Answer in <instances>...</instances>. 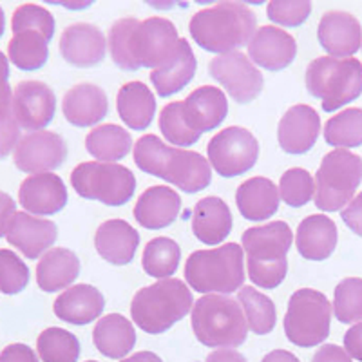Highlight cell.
<instances>
[{
    "label": "cell",
    "instance_id": "6da1fadb",
    "mask_svg": "<svg viewBox=\"0 0 362 362\" xmlns=\"http://www.w3.org/2000/svg\"><path fill=\"white\" fill-rule=\"evenodd\" d=\"M180 42L176 25L160 17L145 21L119 18L112 24L107 38L112 60L125 71L140 67H151L154 71L167 66L180 51Z\"/></svg>",
    "mask_w": 362,
    "mask_h": 362
},
{
    "label": "cell",
    "instance_id": "7a4b0ae2",
    "mask_svg": "<svg viewBox=\"0 0 362 362\" xmlns=\"http://www.w3.org/2000/svg\"><path fill=\"white\" fill-rule=\"evenodd\" d=\"M136 167L151 176L169 181L187 194L202 192L212 181L206 158L185 148L169 147L156 134H145L134 144Z\"/></svg>",
    "mask_w": 362,
    "mask_h": 362
},
{
    "label": "cell",
    "instance_id": "3957f363",
    "mask_svg": "<svg viewBox=\"0 0 362 362\" xmlns=\"http://www.w3.org/2000/svg\"><path fill=\"white\" fill-rule=\"evenodd\" d=\"M257 17L243 2H219L190 18L192 40L210 53H234L255 35Z\"/></svg>",
    "mask_w": 362,
    "mask_h": 362
},
{
    "label": "cell",
    "instance_id": "277c9868",
    "mask_svg": "<svg viewBox=\"0 0 362 362\" xmlns=\"http://www.w3.org/2000/svg\"><path fill=\"white\" fill-rule=\"evenodd\" d=\"M241 241L252 283L267 290L277 288L288 272L286 254L293 243L292 228L284 221L252 226L245 230Z\"/></svg>",
    "mask_w": 362,
    "mask_h": 362
},
{
    "label": "cell",
    "instance_id": "5b68a950",
    "mask_svg": "<svg viewBox=\"0 0 362 362\" xmlns=\"http://www.w3.org/2000/svg\"><path fill=\"white\" fill-rule=\"evenodd\" d=\"M192 312V293L180 279H161L138 290L132 297L131 315L136 326L160 335Z\"/></svg>",
    "mask_w": 362,
    "mask_h": 362
},
{
    "label": "cell",
    "instance_id": "8992f818",
    "mask_svg": "<svg viewBox=\"0 0 362 362\" xmlns=\"http://www.w3.org/2000/svg\"><path fill=\"white\" fill-rule=\"evenodd\" d=\"M194 335L209 348H238L247 341L248 325L239 303L221 293L199 297L190 312Z\"/></svg>",
    "mask_w": 362,
    "mask_h": 362
},
{
    "label": "cell",
    "instance_id": "52a82bcc",
    "mask_svg": "<svg viewBox=\"0 0 362 362\" xmlns=\"http://www.w3.org/2000/svg\"><path fill=\"white\" fill-rule=\"evenodd\" d=\"M185 279L205 296L235 292L245 283L243 248L226 243L214 250H196L185 263Z\"/></svg>",
    "mask_w": 362,
    "mask_h": 362
},
{
    "label": "cell",
    "instance_id": "ba28073f",
    "mask_svg": "<svg viewBox=\"0 0 362 362\" xmlns=\"http://www.w3.org/2000/svg\"><path fill=\"white\" fill-rule=\"evenodd\" d=\"M306 89L326 112L337 111L362 95V64L357 58H315L306 69Z\"/></svg>",
    "mask_w": 362,
    "mask_h": 362
},
{
    "label": "cell",
    "instance_id": "9c48e42d",
    "mask_svg": "<svg viewBox=\"0 0 362 362\" xmlns=\"http://www.w3.org/2000/svg\"><path fill=\"white\" fill-rule=\"evenodd\" d=\"M361 183L362 158L346 148H335L322 158L315 174V206L325 212L342 210L351 202Z\"/></svg>",
    "mask_w": 362,
    "mask_h": 362
},
{
    "label": "cell",
    "instance_id": "30bf717a",
    "mask_svg": "<svg viewBox=\"0 0 362 362\" xmlns=\"http://www.w3.org/2000/svg\"><path fill=\"white\" fill-rule=\"evenodd\" d=\"M334 308L325 293L300 288L292 293L284 315V334L300 348L319 346L328 339Z\"/></svg>",
    "mask_w": 362,
    "mask_h": 362
},
{
    "label": "cell",
    "instance_id": "8fae6325",
    "mask_svg": "<svg viewBox=\"0 0 362 362\" xmlns=\"http://www.w3.org/2000/svg\"><path fill=\"white\" fill-rule=\"evenodd\" d=\"M71 185L83 199L122 206L134 196L136 177L124 165L86 161L71 173Z\"/></svg>",
    "mask_w": 362,
    "mask_h": 362
},
{
    "label": "cell",
    "instance_id": "7c38bea8",
    "mask_svg": "<svg viewBox=\"0 0 362 362\" xmlns=\"http://www.w3.org/2000/svg\"><path fill=\"white\" fill-rule=\"evenodd\" d=\"M210 167L223 177H235L250 170L259 158V144L248 129L226 127L209 141Z\"/></svg>",
    "mask_w": 362,
    "mask_h": 362
},
{
    "label": "cell",
    "instance_id": "4fadbf2b",
    "mask_svg": "<svg viewBox=\"0 0 362 362\" xmlns=\"http://www.w3.org/2000/svg\"><path fill=\"white\" fill-rule=\"evenodd\" d=\"M209 73L238 103L254 102L263 90V74L241 51L216 57Z\"/></svg>",
    "mask_w": 362,
    "mask_h": 362
},
{
    "label": "cell",
    "instance_id": "5bb4252c",
    "mask_svg": "<svg viewBox=\"0 0 362 362\" xmlns=\"http://www.w3.org/2000/svg\"><path fill=\"white\" fill-rule=\"evenodd\" d=\"M67 158V145L64 138L51 131H35L22 136L13 151V161L17 169L28 174H44L58 169Z\"/></svg>",
    "mask_w": 362,
    "mask_h": 362
},
{
    "label": "cell",
    "instance_id": "9a60e30c",
    "mask_svg": "<svg viewBox=\"0 0 362 362\" xmlns=\"http://www.w3.org/2000/svg\"><path fill=\"white\" fill-rule=\"evenodd\" d=\"M57 111V96L47 83L37 80L21 82L13 90V116L21 127L42 131Z\"/></svg>",
    "mask_w": 362,
    "mask_h": 362
},
{
    "label": "cell",
    "instance_id": "2e32d148",
    "mask_svg": "<svg viewBox=\"0 0 362 362\" xmlns=\"http://www.w3.org/2000/svg\"><path fill=\"white\" fill-rule=\"evenodd\" d=\"M228 112V102L221 89L202 86L181 102V116L187 127L198 136L218 127Z\"/></svg>",
    "mask_w": 362,
    "mask_h": 362
},
{
    "label": "cell",
    "instance_id": "e0dca14e",
    "mask_svg": "<svg viewBox=\"0 0 362 362\" xmlns=\"http://www.w3.org/2000/svg\"><path fill=\"white\" fill-rule=\"evenodd\" d=\"M297 42L276 25H263L248 42V57L267 71H281L296 60Z\"/></svg>",
    "mask_w": 362,
    "mask_h": 362
},
{
    "label": "cell",
    "instance_id": "ac0fdd59",
    "mask_svg": "<svg viewBox=\"0 0 362 362\" xmlns=\"http://www.w3.org/2000/svg\"><path fill=\"white\" fill-rule=\"evenodd\" d=\"M107 40L96 25L78 22L64 29L60 37V54L67 64L76 67L98 66L105 58Z\"/></svg>",
    "mask_w": 362,
    "mask_h": 362
},
{
    "label": "cell",
    "instance_id": "d6986e66",
    "mask_svg": "<svg viewBox=\"0 0 362 362\" xmlns=\"http://www.w3.org/2000/svg\"><path fill=\"white\" fill-rule=\"evenodd\" d=\"M18 202L28 214H57L67 205V189L62 177L53 173L33 174L22 181Z\"/></svg>",
    "mask_w": 362,
    "mask_h": 362
},
{
    "label": "cell",
    "instance_id": "ffe728a7",
    "mask_svg": "<svg viewBox=\"0 0 362 362\" xmlns=\"http://www.w3.org/2000/svg\"><path fill=\"white\" fill-rule=\"evenodd\" d=\"M321 132V118L310 105L299 103L284 112L277 127L281 148L288 154H305L315 145Z\"/></svg>",
    "mask_w": 362,
    "mask_h": 362
},
{
    "label": "cell",
    "instance_id": "44dd1931",
    "mask_svg": "<svg viewBox=\"0 0 362 362\" xmlns=\"http://www.w3.org/2000/svg\"><path fill=\"white\" fill-rule=\"evenodd\" d=\"M317 37L334 58H354L362 45L361 22L351 13L328 11L319 22Z\"/></svg>",
    "mask_w": 362,
    "mask_h": 362
},
{
    "label": "cell",
    "instance_id": "7402d4cb",
    "mask_svg": "<svg viewBox=\"0 0 362 362\" xmlns=\"http://www.w3.org/2000/svg\"><path fill=\"white\" fill-rule=\"evenodd\" d=\"M57 225L49 219L37 218L28 212H17L8 228V243L24 254L28 259H37L57 241Z\"/></svg>",
    "mask_w": 362,
    "mask_h": 362
},
{
    "label": "cell",
    "instance_id": "603a6c76",
    "mask_svg": "<svg viewBox=\"0 0 362 362\" xmlns=\"http://www.w3.org/2000/svg\"><path fill=\"white\" fill-rule=\"evenodd\" d=\"M105 308V297L90 284H74L54 300V315L74 326H86L98 319Z\"/></svg>",
    "mask_w": 362,
    "mask_h": 362
},
{
    "label": "cell",
    "instance_id": "cb8c5ba5",
    "mask_svg": "<svg viewBox=\"0 0 362 362\" xmlns=\"http://www.w3.org/2000/svg\"><path fill=\"white\" fill-rule=\"evenodd\" d=\"M62 111L69 124L76 127H90L107 116V95L95 83H78L71 87L64 96Z\"/></svg>",
    "mask_w": 362,
    "mask_h": 362
},
{
    "label": "cell",
    "instance_id": "d4e9b609",
    "mask_svg": "<svg viewBox=\"0 0 362 362\" xmlns=\"http://www.w3.org/2000/svg\"><path fill=\"white\" fill-rule=\"evenodd\" d=\"M95 247L102 259L124 267L134 259L136 250L140 247V234L124 219H109L98 226Z\"/></svg>",
    "mask_w": 362,
    "mask_h": 362
},
{
    "label": "cell",
    "instance_id": "484cf974",
    "mask_svg": "<svg viewBox=\"0 0 362 362\" xmlns=\"http://www.w3.org/2000/svg\"><path fill=\"white\" fill-rule=\"evenodd\" d=\"M181 210V198L170 187L156 185L144 190L134 205V218L148 230L173 225Z\"/></svg>",
    "mask_w": 362,
    "mask_h": 362
},
{
    "label": "cell",
    "instance_id": "4316f807",
    "mask_svg": "<svg viewBox=\"0 0 362 362\" xmlns=\"http://www.w3.org/2000/svg\"><path fill=\"white\" fill-rule=\"evenodd\" d=\"M337 225L325 214L308 216L297 226L296 245L305 259H328L337 247Z\"/></svg>",
    "mask_w": 362,
    "mask_h": 362
},
{
    "label": "cell",
    "instance_id": "83f0119b",
    "mask_svg": "<svg viewBox=\"0 0 362 362\" xmlns=\"http://www.w3.org/2000/svg\"><path fill=\"white\" fill-rule=\"evenodd\" d=\"M279 189L272 180L255 176L243 181L235 192V203L245 219L264 221L279 210Z\"/></svg>",
    "mask_w": 362,
    "mask_h": 362
},
{
    "label": "cell",
    "instance_id": "f1b7e54d",
    "mask_svg": "<svg viewBox=\"0 0 362 362\" xmlns=\"http://www.w3.org/2000/svg\"><path fill=\"white\" fill-rule=\"evenodd\" d=\"M232 230V212L221 198L210 196L196 203L192 214L194 235L205 245H218Z\"/></svg>",
    "mask_w": 362,
    "mask_h": 362
},
{
    "label": "cell",
    "instance_id": "f546056e",
    "mask_svg": "<svg viewBox=\"0 0 362 362\" xmlns=\"http://www.w3.org/2000/svg\"><path fill=\"white\" fill-rule=\"evenodd\" d=\"M116 109L127 127L144 131L153 124L156 115V98L144 82H129L119 87Z\"/></svg>",
    "mask_w": 362,
    "mask_h": 362
},
{
    "label": "cell",
    "instance_id": "4dcf8cb0",
    "mask_svg": "<svg viewBox=\"0 0 362 362\" xmlns=\"http://www.w3.org/2000/svg\"><path fill=\"white\" fill-rule=\"evenodd\" d=\"M80 274V261L69 248L47 250L37 267V283L42 292L53 293L67 288Z\"/></svg>",
    "mask_w": 362,
    "mask_h": 362
},
{
    "label": "cell",
    "instance_id": "1f68e13d",
    "mask_svg": "<svg viewBox=\"0 0 362 362\" xmlns=\"http://www.w3.org/2000/svg\"><path fill=\"white\" fill-rule=\"evenodd\" d=\"M96 350L109 358H124L136 344L134 326L119 313L102 317L93 329Z\"/></svg>",
    "mask_w": 362,
    "mask_h": 362
},
{
    "label": "cell",
    "instance_id": "d6a6232c",
    "mask_svg": "<svg viewBox=\"0 0 362 362\" xmlns=\"http://www.w3.org/2000/svg\"><path fill=\"white\" fill-rule=\"evenodd\" d=\"M196 67H198V64H196V57L190 49V44L185 38H181L180 51H177L173 62L154 69L151 73V82H153L154 89L161 98L173 96L180 93L194 78Z\"/></svg>",
    "mask_w": 362,
    "mask_h": 362
},
{
    "label": "cell",
    "instance_id": "836d02e7",
    "mask_svg": "<svg viewBox=\"0 0 362 362\" xmlns=\"http://www.w3.org/2000/svg\"><path fill=\"white\" fill-rule=\"evenodd\" d=\"M86 148L96 160L109 163L124 160L131 153L132 140L124 127L105 124L95 127L86 136Z\"/></svg>",
    "mask_w": 362,
    "mask_h": 362
},
{
    "label": "cell",
    "instance_id": "e575fe53",
    "mask_svg": "<svg viewBox=\"0 0 362 362\" xmlns=\"http://www.w3.org/2000/svg\"><path fill=\"white\" fill-rule=\"evenodd\" d=\"M49 40L40 31H21L15 33L8 44V57L18 69L37 71L45 66L49 58Z\"/></svg>",
    "mask_w": 362,
    "mask_h": 362
},
{
    "label": "cell",
    "instance_id": "d590c367",
    "mask_svg": "<svg viewBox=\"0 0 362 362\" xmlns=\"http://www.w3.org/2000/svg\"><path fill=\"white\" fill-rule=\"evenodd\" d=\"M181 250L170 238H154L147 243L141 264L147 276L156 279H169L180 267Z\"/></svg>",
    "mask_w": 362,
    "mask_h": 362
},
{
    "label": "cell",
    "instance_id": "8d00e7d4",
    "mask_svg": "<svg viewBox=\"0 0 362 362\" xmlns=\"http://www.w3.org/2000/svg\"><path fill=\"white\" fill-rule=\"evenodd\" d=\"M239 303L243 306L248 329L255 335H267L276 328V305L270 297L263 296L252 286H243L239 290Z\"/></svg>",
    "mask_w": 362,
    "mask_h": 362
},
{
    "label": "cell",
    "instance_id": "74e56055",
    "mask_svg": "<svg viewBox=\"0 0 362 362\" xmlns=\"http://www.w3.org/2000/svg\"><path fill=\"white\" fill-rule=\"evenodd\" d=\"M326 144L337 148H354L362 145V109L351 107L337 112L325 125Z\"/></svg>",
    "mask_w": 362,
    "mask_h": 362
},
{
    "label": "cell",
    "instance_id": "f35d334b",
    "mask_svg": "<svg viewBox=\"0 0 362 362\" xmlns=\"http://www.w3.org/2000/svg\"><path fill=\"white\" fill-rule=\"evenodd\" d=\"M37 351L44 362H76L80 357V342L67 329L47 328L38 335Z\"/></svg>",
    "mask_w": 362,
    "mask_h": 362
},
{
    "label": "cell",
    "instance_id": "ab89813d",
    "mask_svg": "<svg viewBox=\"0 0 362 362\" xmlns=\"http://www.w3.org/2000/svg\"><path fill=\"white\" fill-rule=\"evenodd\" d=\"M334 315L344 325L362 321V279L346 277L337 284L334 296Z\"/></svg>",
    "mask_w": 362,
    "mask_h": 362
},
{
    "label": "cell",
    "instance_id": "60d3db41",
    "mask_svg": "<svg viewBox=\"0 0 362 362\" xmlns=\"http://www.w3.org/2000/svg\"><path fill=\"white\" fill-rule=\"evenodd\" d=\"M313 189H315V181L305 169H290L281 176L279 196L286 205L293 209L305 206L310 199H313Z\"/></svg>",
    "mask_w": 362,
    "mask_h": 362
},
{
    "label": "cell",
    "instance_id": "b9f144b4",
    "mask_svg": "<svg viewBox=\"0 0 362 362\" xmlns=\"http://www.w3.org/2000/svg\"><path fill=\"white\" fill-rule=\"evenodd\" d=\"M160 131L163 138L177 147H189L202 138L196 132L190 131L181 116V102H170L161 109L160 115Z\"/></svg>",
    "mask_w": 362,
    "mask_h": 362
},
{
    "label": "cell",
    "instance_id": "7bdbcfd3",
    "mask_svg": "<svg viewBox=\"0 0 362 362\" xmlns=\"http://www.w3.org/2000/svg\"><path fill=\"white\" fill-rule=\"evenodd\" d=\"M11 29L13 35L33 29V31H40L42 35L47 37V40H51L54 35V17L51 15V11L42 6L24 4L13 13Z\"/></svg>",
    "mask_w": 362,
    "mask_h": 362
},
{
    "label": "cell",
    "instance_id": "ee69618b",
    "mask_svg": "<svg viewBox=\"0 0 362 362\" xmlns=\"http://www.w3.org/2000/svg\"><path fill=\"white\" fill-rule=\"evenodd\" d=\"M29 283V268L15 252L0 248V292L15 296Z\"/></svg>",
    "mask_w": 362,
    "mask_h": 362
},
{
    "label": "cell",
    "instance_id": "f6af8a7d",
    "mask_svg": "<svg viewBox=\"0 0 362 362\" xmlns=\"http://www.w3.org/2000/svg\"><path fill=\"white\" fill-rule=\"evenodd\" d=\"M312 13V2L308 0H272L268 2L267 15L272 22L286 28L300 25Z\"/></svg>",
    "mask_w": 362,
    "mask_h": 362
},
{
    "label": "cell",
    "instance_id": "bcb514c9",
    "mask_svg": "<svg viewBox=\"0 0 362 362\" xmlns=\"http://www.w3.org/2000/svg\"><path fill=\"white\" fill-rule=\"evenodd\" d=\"M21 141V125L11 112L0 115V160L17 148Z\"/></svg>",
    "mask_w": 362,
    "mask_h": 362
},
{
    "label": "cell",
    "instance_id": "7dc6e473",
    "mask_svg": "<svg viewBox=\"0 0 362 362\" xmlns=\"http://www.w3.org/2000/svg\"><path fill=\"white\" fill-rule=\"evenodd\" d=\"M341 218L354 234L361 235L362 238V192L357 194V196L342 209Z\"/></svg>",
    "mask_w": 362,
    "mask_h": 362
},
{
    "label": "cell",
    "instance_id": "c3c4849f",
    "mask_svg": "<svg viewBox=\"0 0 362 362\" xmlns=\"http://www.w3.org/2000/svg\"><path fill=\"white\" fill-rule=\"evenodd\" d=\"M0 362H40L37 354L25 344H9L0 354Z\"/></svg>",
    "mask_w": 362,
    "mask_h": 362
},
{
    "label": "cell",
    "instance_id": "681fc988",
    "mask_svg": "<svg viewBox=\"0 0 362 362\" xmlns=\"http://www.w3.org/2000/svg\"><path fill=\"white\" fill-rule=\"evenodd\" d=\"M344 350L351 358L362 362V322L351 326L344 334Z\"/></svg>",
    "mask_w": 362,
    "mask_h": 362
},
{
    "label": "cell",
    "instance_id": "f907efd6",
    "mask_svg": "<svg viewBox=\"0 0 362 362\" xmlns=\"http://www.w3.org/2000/svg\"><path fill=\"white\" fill-rule=\"evenodd\" d=\"M312 362H354V358L346 354L344 348L335 344H322L313 355Z\"/></svg>",
    "mask_w": 362,
    "mask_h": 362
},
{
    "label": "cell",
    "instance_id": "816d5d0a",
    "mask_svg": "<svg viewBox=\"0 0 362 362\" xmlns=\"http://www.w3.org/2000/svg\"><path fill=\"white\" fill-rule=\"evenodd\" d=\"M17 214V203L6 192H0V238L8 234L9 223L13 216Z\"/></svg>",
    "mask_w": 362,
    "mask_h": 362
},
{
    "label": "cell",
    "instance_id": "f5cc1de1",
    "mask_svg": "<svg viewBox=\"0 0 362 362\" xmlns=\"http://www.w3.org/2000/svg\"><path fill=\"white\" fill-rule=\"evenodd\" d=\"M205 362H247V358L232 348H221L206 357Z\"/></svg>",
    "mask_w": 362,
    "mask_h": 362
},
{
    "label": "cell",
    "instance_id": "db71d44e",
    "mask_svg": "<svg viewBox=\"0 0 362 362\" xmlns=\"http://www.w3.org/2000/svg\"><path fill=\"white\" fill-rule=\"evenodd\" d=\"M261 362H300V361L288 350H274L268 355H264V358Z\"/></svg>",
    "mask_w": 362,
    "mask_h": 362
},
{
    "label": "cell",
    "instance_id": "11a10c76",
    "mask_svg": "<svg viewBox=\"0 0 362 362\" xmlns=\"http://www.w3.org/2000/svg\"><path fill=\"white\" fill-rule=\"evenodd\" d=\"M13 111V90L9 83L0 87V115Z\"/></svg>",
    "mask_w": 362,
    "mask_h": 362
},
{
    "label": "cell",
    "instance_id": "9f6ffc18",
    "mask_svg": "<svg viewBox=\"0 0 362 362\" xmlns=\"http://www.w3.org/2000/svg\"><path fill=\"white\" fill-rule=\"evenodd\" d=\"M119 362H163L156 354L153 351H138V354L131 355L127 358H122Z\"/></svg>",
    "mask_w": 362,
    "mask_h": 362
},
{
    "label": "cell",
    "instance_id": "6f0895ef",
    "mask_svg": "<svg viewBox=\"0 0 362 362\" xmlns=\"http://www.w3.org/2000/svg\"><path fill=\"white\" fill-rule=\"evenodd\" d=\"M8 78H9L8 57H6V54L0 51V87L8 83Z\"/></svg>",
    "mask_w": 362,
    "mask_h": 362
},
{
    "label": "cell",
    "instance_id": "680465c9",
    "mask_svg": "<svg viewBox=\"0 0 362 362\" xmlns=\"http://www.w3.org/2000/svg\"><path fill=\"white\" fill-rule=\"evenodd\" d=\"M4 29H6V17H4V9L0 8V37L4 35Z\"/></svg>",
    "mask_w": 362,
    "mask_h": 362
},
{
    "label": "cell",
    "instance_id": "91938a15",
    "mask_svg": "<svg viewBox=\"0 0 362 362\" xmlns=\"http://www.w3.org/2000/svg\"><path fill=\"white\" fill-rule=\"evenodd\" d=\"M86 362H98V361H86Z\"/></svg>",
    "mask_w": 362,
    "mask_h": 362
}]
</instances>
